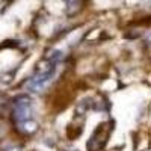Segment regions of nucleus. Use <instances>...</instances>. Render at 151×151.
I'll list each match as a JSON object with an SVG mask.
<instances>
[{
  "label": "nucleus",
  "mask_w": 151,
  "mask_h": 151,
  "mask_svg": "<svg viewBox=\"0 0 151 151\" xmlns=\"http://www.w3.org/2000/svg\"><path fill=\"white\" fill-rule=\"evenodd\" d=\"M30 113H32V107H30V100L26 97H21L17 100L15 103V109H14V118L17 122L24 124L30 119Z\"/></svg>",
  "instance_id": "1"
}]
</instances>
